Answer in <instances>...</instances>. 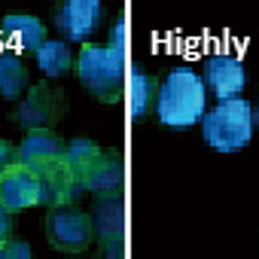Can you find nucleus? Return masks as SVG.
I'll list each match as a JSON object with an SVG mask.
<instances>
[{"label": "nucleus", "instance_id": "obj_1", "mask_svg": "<svg viewBox=\"0 0 259 259\" xmlns=\"http://www.w3.org/2000/svg\"><path fill=\"white\" fill-rule=\"evenodd\" d=\"M207 113V85L201 70L192 64H177L165 73L156 95V116L168 128H192L201 125Z\"/></svg>", "mask_w": 259, "mask_h": 259}, {"label": "nucleus", "instance_id": "obj_2", "mask_svg": "<svg viewBox=\"0 0 259 259\" xmlns=\"http://www.w3.org/2000/svg\"><path fill=\"white\" fill-rule=\"evenodd\" d=\"M73 73L82 82V89H89L104 104H119L125 95V79H128L125 55L113 52L107 43H82L73 61Z\"/></svg>", "mask_w": 259, "mask_h": 259}, {"label": "nucleus", "instance_id": "obj_3", "mask_svg": "<svg viewBox=\"0 0 259 259\" xmlns=\"http://www.w3.org/2000/svg\"><path fill=\"white\" fill-rule=\"evenodd\" d=\"M256 119L253 107L247 98H232V101H217L207 107L201 119V138L210 150L217 153H238L253 141Z\"/></svg>", "mask_w": 259, "mask_h": 259}, {"label": "nucleus", "instance_id": "obj_4", "mask_svg": "<svg viewBox=\"0 0 259 259\" xmlns=\"http://www.w3.org/2000/svg\"><path fill=\"white\" fill-rule=\"evenodd\" d=\"M64 113H67V95L52 82H34L19 101L13 119L25 132H52V125L61 122Z\"/></svg>", "mask_w": 259, "mask_h": 259}, {"label": "nucleus", "instance_id": "obj_5", "mask_svg": "<svg viewBox=\"0 0 259 259\" xmlns=\"http://www.w3.org/2000/svg\"><path fill=\"white\" fill-rule=\"evenodd\" d=\"M46 238L55 250L61 253H82L92 238H95V226L92 217L82 213L79 207L67 204V207H52L46 213Z\"/></svg>", "mask_w": 259, "mask_h": 259}, {"label": "nucleus", "instance_id": "obj_6", "mask_svg": "<svg viewBox=\"0 0 259 259\" xmlns=\"http://www.w3.org/2000/svg\"><path fill=\"white\" fill-rule=\"evenodd\" d=\"M104 22L101 0H64L52 13V25L64 43H89V37Z\"/></svg>", "mask_w": 259, "mask_h": 259}, {"label": "nucleus", "instance_id": "obj_7", "mask_svg": "<svg viewBox=\"0 0 259 259\" xmlns=\"http://www.w3.org/2000/svg\"><path fill=\"white\" fill-rule=\"evenodd\" d=\"M201 79L217 101H232V98H241L247 85V67L232 52H213L201 64Z\"/></svg>", "mask_w": 259, "mask_h": 259}, {"label": "nucleus", "instance_id": "obj_8", "mask_svg": "<svg viewBox=\"0 0 259 259\" xmlns=\"http://www.w3.org/2000/svg\"><path fill=\"white\" fill-rule=\"evenodd\" d=\"M82 180L79 174L61 159L55 165H49L46 171H40V204H46L49 210L52 207H67L73 204L79 195H82Z\"/></svg>", "mask_w": 259, "mask_h": 259}, {"label": "nucleus", "instance_id": "obj_9", "mask_svg": "<svg viewBox=\"0 0 259 259\" xmlns=\"http://www.w3.org/2000/svg\"><path fill=\"white\" fill-rule=\"evenodd\" d=\"M0 204L10 213L40 204V174L22 165H13L0 174Z\"/></svg>", "mask_w": 259, "mask_h": 259}, {"label": "nucleus", "instance_id": "obj_10", "mask_svg": "<svg viewBox=\"0 0 259 259\" xmlns=\"http://www.w3.org/2000/svg\"><path fill=\"white\" fill-rule=\"evenodd\" d=\"M64 153H67V141H61L55 132H28L25 141L16 147V165L40 174L49 165L61 162Z\"/></svg>", "mask_w": 259, "mask_h": 259}, {"label": "nucleus", "instance_id": "obj_11", "mask_svg": "<svg viewBox=\"0 0 259 259\" xmlns=\"http://www.w3.org/2000/svg\"><path fill=\"white\" fill-rule=\"evenodd\" d=\"M0 37H4V49H10L16 55L37 52L46 43V25L28 13H10L0 22Z\"/></svg>", "mask_w": 259, "mask_h": 259}, {"label": "nucleus", "instance_id": "obj_12", "mask_svg": "<svg viewBox=\"0 0 259 259\" xmlns=\"http://www.w3.org/2000/svg\"><path fill=\"white\" fill-rule=\"evenodd\" d=\"M92 226H95V235L101 241V247H122V235H125V204H122V195L113 192V195H101L95 210H92Z\"/></svg>", "mask_w": 259, "mask_h": 259}, {"label": "nucleus", "instance_id": "obj_13", "mask_svg": "<svg viewBox=\"0 0 259 259\" xmlns=\"http://www.w3.org/2000/svg\"><path fill=\"white\" fill-rule=\"evenodd\" d=\"M85 192L113 195L122 186V156L116 150H101V156L79 174Z\"/></svg>", "mask_w": 259, "mask_h": 259}, {"label": "nucleus", "instance_id": "obj_14", "mask_svg": "<svg viewBox=\"0 0 259 259\" xmlns=\"http://www.w3.org/2000/svg\"><path fill=\"white\" fill-rule=\"evenodd\" d=\"M156 95H159V79L144 64H132V70H128V104H132L135 122L147 119L156 110Z\"/></svg>", "mask_w": 259, "mask_h": 259}, {"label": "nucleus", "instance_id": "obj_15", "mask_svg": "<svg viewBox=\"0 0 259 259\" xmlns=\"http://www.w3.org/2000/svg\"><path fill=\"white\" fill-rule=\"evenodd\" d=\"M34 58H37V67H40L49 79H58V76L70 73V70H73V61H76L70 43H64L61 37H58V40H49V37H46V43L34 52Z\"/></svg>", "mask_w": 259, "mask_h": 259}, {"label": "nucleus", "instance_id": "obj_16", "mask_svg": "<svg viewBox=\"0 0 259 259\" xmlns=\"http://www.w3.org/2000/svg\"><path fill=\"white\" fill-rule=\"evenodd\" d=\"M25 92H28V67L22 55L0 49V98L16 101V98H25Z\"/></svg>", "mask_w": 259, "mask_h": 259}, {"label": "nucleus", "instance_id": "obj_17", "mask_svg": "<svg viewBox=\"0 0 259 259\" xmlns=\"http://www.w3.org/2000/svg\"><path fill=\"white\" fill-rule=\"evenodd\" d=\"M101 156V144H95L92 138H73V141H67V153H64V162L76 171V174H82L95 159Z\"/></svg>", "mask_w": 259, "mask_h": 259}, {"label": "nucleus", "instance_id": "obj_18", "mask_svg": "<svg viewBox=\"0 0 259 259\" xmlns=\"http://www.w3.org/2000/svg\"><path fill=\"white\" fill-rule=\"evenodd\" d=\"M0 259H34V253H31V244L10 238L0 244Z\"/></svg>", "mask_w": 259, "mask_h": 259}, {"label": "nucleus", "instance_id": "obj_19", "mask_svg": "<svg viewBox=\"0 0 259 259\" xmlns=\"http://www.w3.org/2000/svg\"><path fill=\"white\" fill-rule=\"evenodd\" d=\"M113 52H122L125 55V13H119L116 16V22H113V31H110V43H107Z\"/></svg>", "mask_w": 259, "mask_h": 259}, {"label": "nucleus", "instance_id": "obj_20", "mask_svg": "<svg viewBox=\"0 0 259 259\" xmlns=\"http://www.w3.org/2000/svg\"><path fill=\"white\" fill-rule=\"evenodd\" d=\"M13 165H16V147L0 138V174H4L7 168H13Z\"/></svg>", "mask_w": 259, "mask_h": 259}, {"label": "nucleus", "instance_id": "obj_21", "mask_svg": "<svg viewBox=\"0 0 259 259\" xmlns=\"http://www.w3.org/2000/svg\"><path fill=\"white\" fill-rule=\"evenodd\" d=\"M13 226H16V220H13V213L0 204V244L4 241H10L13 238Z\"/></svg>", "mask_w": 259, "mask_h": 259}, {"label": "nucleus", "instance_id": "obj_22", "mask_svg": "<svg viewBox=\"0 0 259 259\" xmlns=\"http://www.w3.org/2000/svg\"><path fill=\"white\" fill-rule=\"evenodd\" d=\"M104 259H125V250L122 247H107L104 250Z\"/></svg>", "mask_w": 259, "mask_h": 259}, {"label": "nucleus", "instance_id": "obj_23", "mask_svg": "<svg viewBox=\"0 0 259 259\" xmlns=\"http://www.w3.org/2000/svg\"><path fill=\"white\" fill-rule=\"evenodd\" d=\"M253 119H256V132H259V101H256V107H253Z\"/></svg>", "mask_w": 259, "mask_h": 259}, {"label": "nucleus", "instance_id": "obj_24", "mask_svg": "<svg viewBox=\"0 0 259 259\" xmlns=\"http://www.w3.org/2000/svg\"><path fill=\"white\" fill-rule=\"evenodd\" d=\"M0 49H4V46H0Z\"/></svg>", "mask_w": 259, "mask_h": 259}]
</instances>
